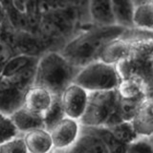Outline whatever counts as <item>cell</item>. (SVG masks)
Wrapping results in <instances>:
<instances>
[{
  "instance_id": "cell-2",
  "label": "cell",
  "mask_w": 153,
  "mask_h": 153,
  "mask_svg": "<svg viewBox=\"0 0 153 153\" xmlns=\"http://www.w3.org/2000/svg\"><path fill=\"white\" fill-rule=\"evenodd\" d=\"M79 68H76L59 51H45L38 56L33 85L48 89L54 96H59L73 82Z\"/></svg>"
},
{
  "instance_id": "cell-21",
  "label": "cell",
  "mask_w": 153,
  "mask_h": 153,
  "mask_svg": "<svg viewBox=\"0 0 153 153\" xmlns=\"http://www.w3.org/2000/svg\"><path fill=\"white\" fill-rule=\"evenodd\" d=\"M43 124L44 127L48 130L59 123L62 118L65 117V114L62 109L59 96H55L54 102H53L50 108L43 115Z\"/></svg>"
},
{
  "instance_id": "cell-10",
  "label": "cell",
  "mask_w": 153,
  "mask_h": 153,
  "mask_svg": "<svg viewBox=\"0 0 153 153\" xmlns=\"http://www.w3.org/2000/svg\"><path fill=\"white\" fill-rule=\"evenodd\" d=\"M68 152L108 153V150L102 140L88 126H81L79 135Z\"/></svg>"
},
{
  "instance_id": "cell-27",
  "label": "cell",
  "mask_w": 153,
  "mask_h": 153,
  "mask_svg": "<svg viewBox=\"0 0 153 153\" xmlns=\"http://www.w3.org/2000/svg\"><path fill=\"white\" fill-rule=\"evenodd\" d=\"M7 19V13H6V9H5L4 3L2 0H0V25Z\"/></svg>"
},
{
  "instance_id": "cell-17",
  "label": "cell",
  "mask_w": 153,
  "mask_h": 153,
  "mask_svg": "<svg viewBox=\"0 0 153 153\" xmlns=\"http://www.w3.org/2000/svg\"><path fill=\"white\" fill-rule=\"evenodd\" d=\"M133 28L152 32L153 28V2L140 4L134 7L132 14Z\"/></svg>"
},
{
  "instance_id": "cell-28",
  "label": "cell",
  "mask_w": 153,
  "mask_h": 153,
  "mask_svg": "<svg viewBox=\"0 0 153 153\" xmlns=\"http://www.w3.org/2000/svg\"><path fill=\"white\" fill-rule=\"evenodd\" d=\"M134 6H137V5L140 4H145V3H149V2H153V0H132Z\"/></svg>"
},
{
  "instance_id": "cell-12",
  "label": "cell",
  "mask_w": 153,
  "mask_h": 153,
  "mask_svg": "<svg viewBox=\"0 0 153 153\" xmlns=\"http://www.w3.org/2000/svg\"><path fill=\"white\" fill-rule=\"evenodd\" d=\"M27 152L49 153L53 152V142L50 131L45 127H38L22 134Z\"/></svg>"
},
{
  "instance_id": "cell-25",
  "label": "cell",
  "mask_w": 153,
  "mask_h": 153,
  "mask_svg": "<svg viewBox=\"0 0 153 153\" xmlns=\"http://www.w3.org/2000/svg\"><path fill=\"white\" fill-rule=\"evenodd\" d=\"M0 152L1 153H25L27 148L22 134L14 136L9 139L6 142L0 145Z\"/></svg>"
},
{
  "instance_id": "cell-13",
  "label": "cell",
  "mask_w": 153,
  "mask_h": 153,
  "mask_svg": "<svg viewBox=\"0 0 153 153\" xmlns=\"http://www.w3.org/2000/svg\"><path fill=\"white\" fill-rule=\"evenodd\" d=\"M13 51L16 54H23L26 56L38 57L46 50L37 35L27 31L17 30Z\"/></svg>"
},
{
  "instance_id": "cell-18",
  "label": "cell",
  "mask_w": 153,
  "mask_h": 153,
  "mask_svg": "<svg viewBox=\"0 0 153 153\" xmlns=\"http://www.w3.org/2000/svg\"><path fill=\"white\" fill-rule=\"evenodd\" d=\"M38 57L26 56L23 54H13L5 62L0 70V76L5 78H10L19 73L27 66L36 62Z\"/></svg>"
},
{
  "instance_id": "cell-8",
  "label": "cell",
  "mask_w": 153,
  "mask_h": 153,
  "mask_svg": "<svg viewBox=\"0 0 153 153\" xmlns=\"http://www.w3.org/2000/svg\"><path fill=\"white\" fill-rule=\"evenodd\" d=\"M134 41L124 38L123 36L108 42L100 52L99 59L105 63L116 65L118 62L131 55Z\"/></svg>"
},
{
  "instance_id": "cell-5",
  "label": "cell",
  "mask_w": 153,
  "mask_h": 153,
  "mask_svg": "<svg viewBox=\"0 0 153 153\" xmlns=\"http://www.w3.org/2000/svg\"><path fill=\"white\" fill-rule=\"evenodd\" d=\"M81 124L79 120L69 117L62 118L50 129L53 142V152H68L78 139Z\"/></svg>"
},
{
  "instance_id": "cell-7",
  "label": "cell",
  "mask_w": 153,
  "mask_h": 153,
  "mask_svg": "<svg viewBox=\"0 0 153 153\" xmlns=\"http://www.w3.org/2000/svg\"><path fill=\"white\" fill-rule=\"evenodd\" d=\"M55 96L49 90L37 85L30 86L24 93L22 105L32 112L41 116L50 108Z\"/></svg>"
},
{
  "instance_id": "cell-14",
  "label": "cell",
  "mask_w": 153,
  "mask_h": 153,
  "mask_svg": "<svg viewBox=\"0 0 153 153\" xmlns=\"http://www.w3.org/2000/svg\"><path fill=\"white\" fill-rule=\"evenodd\" d=\"M88 13L90 22L94 26L116 24L110 0H88Z\"/></svg>"
},
{
  "instance_id": "cell-3",
  "label": "cell",
  "mask_w": 153,
  "mask_h": 153,
  "mask_svg": "<svg viewBox=\"0 0 153 153\" xmlns=\"http://www.w3.org/2000/svg\"><path fill=\"white\" fill-rule=\"evenodd\" d=\"M116 66L97 59L78 70L73 82L80 85L88 92L116 90L120 82Z\"/></svg>"
},
{
  "instance_id": "cell-22",
  "label": "cell",
  "mask_w": 153,
  "mask_h": 153,
  "mask_svg": "<svg viewBox=\"0 0 153 153\" xmlns=\"http://www.w3.org/2000/svg\"><path fill=\"white\" fill-rule=\"evenodd\" d=\"M143 99L126 100V99L119 98L116 111L119 118L121 119V121H131V119L137 112V110Z\"/></svg>"
},
{
  "instance_id": "cell-11",
  "label": "cell",
  "mask_w": 153,
  "mask_h": 153,
  "mask_svg": "<svg viewBox=\"0 0 153 153\" xmlns=\"http://www.w3.org/2000/svg\"><path fill=\"white\" fill-rule=\"evenodd\" d=\"M131 123L138 136H152L153 115L151 96H146L143 100L137 112L131 119Z\"/></svg>"
},
{
  "instance_id": "cell-4",
  "label": "cell",
  "mask_w": 153,
  "mask_h": 153,
  "mask_svg": "<svg viewBox=\"0 0 153 153\" xmlns=\"http://www.w3.org/2000/svg\"><path fill=\"white\" fill-rule=\"evenodd\" d=\"M118 100L117 90L89 92L84 113L79 119L80 124L84 126H105L115 113Z\"/></svg>"
},
{
  "instance_id": "cell-30",
  "label": "cell",
  "mask_w": 153,
  "mask_h": 153,
  "mask_svg": "<svg viewBox=\"0 0 153 153\" xmlns=\"http://www.w3.org/2000/svg\"><path fill=\"white\" fill-rule=\"evenodd\" d=\"M0 31H1V25H0Z\"/></svg>"
},
{
  "instance_id": "cell-23",
  "label": "cell",
  "mask_w": 153,
  "mask_h": 153,
  "mask_svg": "<svg viewBox=\"0 0 153 153\" xmlns=\"http://www.w3.org/2000/svg\"><path fill=\"white\" fill-rule=\"evenodd\" d=\"M18 134L20 133L14 126L10 114L0 110V145Z\"/></svg>"
},
{
  "instance_id": "cell-16",
  "label": "cell",
  "mask_w": 153,
  "mask_h": 153,
  "mask_svg": "<svg viewBox=\"0 0 153 153\" xmlns=\"http://www.w3.org/2000/svg\"><path fill=\"white\" fill-rule=\"evenodd\" d=\"M115 23L126 29L133 28L132 14L134 4L132 0H110Z\"/></svg>"
},
{
  "instance_id": "cell-20",
  "label": "cell",
  "mask_w": 153,
  "mask_h": 153,
  "mask_svg": "<svg viewBox=\"0 0 153 153\" xmlns=\"http://www.w3.org/2000/svg\"><path fill=\"white\" fill-rule=\"evenodd\" d=\"M115 138L117 139L119 142H121L123 145H128L131 143L134 139L138 137L137 133L134 130V127L131 123V121H122L117 123L113 124V126L108 127Z\"/></svg>"
},
{
  "instance_id": "cell-24",
  "label": "cell",
  "mask_w": 153,
  "mask_h": 153,
  "mask_svg": "<svg viewBox=\"0 0 153 153\" xmlns=\"http://www.w3.org/2000/svg\"><path fill=\"white\" fill-rule=\"evenodd\" d=\"M126 152L130 153H152V136H138L126 146Z\"/></svg>"
},
{
  "instance_id": "cell-6",
  "label": "cell",
  "mask_w": 153,
  "mask_h": 153,
  "mask_svg": "<svg viewBox=\"0 0 153 153\" xmlns=\"http://www.w3.org/2000/svg\"><path fill=\"white\" fill-rule=\"evenodd\" d=\"M88 94V91L75 82H71L67 86L59 95L65 116L79 121L87 104Z\"/></svg>"
},
{
  "instance_id": "cell-15",
  "label": "cell",
  "mask_w": 153,
  "mask_h": 153,
  "mask_svg": "<svg viewBox=\"0 0 153 153\" xmlns=\"http://www.w3.org/2000/svg\"><path fill=\"white\" fill-rule=\"evenodd\" d=\"M10 116H11L14 126L20 134L35 128L44 127L43 117L41 115L30 111L23 105L14 110L12 114H10Z\"/></svg>"
},
{
  "instance_id": "cell-1",
  "label": "cell",
  "mask_w": 153,
  "mask_h": 153,
  "mask_svg": "<svg viewBox=\"0 0 153 153\" xmlns=\"http://www.w3.org/2000/svg\"><path fill=\"white\" fill-rule=\"evenodd\" d=\"M126 28L120 25L82 28L72 36L60 49V53L76 68L99 59L104 46L123 36Z\"/></svg>"
},
{
  "instance_id": "cell-26",
  "label": "cell",
  "mask_w": 153,
  "mask_h": 153,
  "mask_svg": "<svg viewBox=\"0 0 153 153\" xmlns=\"http://www.w3.org/2000/svg\"><path fill=\"white\" fill-rule=\"evenodd\" d=\"M12 6L27 16H39L37 13V0H10Z\"/></svg>"
},
{
  "instance_id": "cell-9",
  "label": "cell",
  "mask_w": 153,
  "mask_h": 153,
  "mask_svg": "<svg viewBox=\"0 0 153 153\" xmlns=\"http://www.w3.org/2000/svg\"><path fill=\"white\" fill-rule=\"evenodd\" d=\"M116 90L121 99L141 100L146 96H151V86L138 76L122 78Z\"/></svg>"
},
{
  "instance_id": "cell-19",
  "label": "cell",
  "mask_w": 153,
  "mask_h": 153,
  "mask_svg": "<svg viewBox=\"0 0 153 153\" xmlns=\"http://www.w3.org/2000/svg\"><path fill=\"white\" fill-rule=\"evenodd\" d=\"M88 127L102 140V142L104 143V146H106L108 153L126 152V145L119 142L107 126H88Z\"/></svg>"
},
{
  "instance_id": "cell-29",
  "label": "cell",
  "mask_w": 153,
  "mask_h": 153,
  "mask_svg": "<svg viewBox=\"0 0 153 153\" xmlns=\"http://www.w3.org/2000/svg\"><path fill=\"white\" fill-rule=\"evenodd\" d=\"M2 47H3V44L0 42V52H1V50H2Z\"/></svg>"
}]
</instances>
